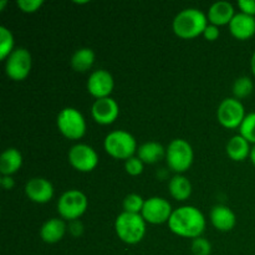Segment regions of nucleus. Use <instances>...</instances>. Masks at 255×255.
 Returning <instances> with one entry per match:
<instances>
[{
	"label": "nucleus",
	"instance_id": "1",
	"mask_svg": "<svg viewBox=\"0 0 255 255\" xmlns=\"http://www.w3.org/2000/svg\"><path fill=\"white\" fill-rule=\"evenodd\" d=\"M168 228L176 236L182 238L196 239L202 237L207 222L204 214L194 206H182L173 209L168 221Z\"/></svg>",
	"mask_w": 255,
	"mask_h": 255
},
{
	"label": "nucleus",
	"instance_id": "2",
	"mask_svg": "<svg viewBox=\"0 0 255 255\" xmlns=\"http://www.w3.org/2000/svg\"><path fill=\"white\" fill-rule=\"evenodd\" d=\"M208 24L207 14H204L202 10L197 7H187L174 16L172 27L177 36L189 40L203 35Z\"/></svg>",
	"mask_w": 255,
	"mask_h": 255
},
{
	"label": "nucleus",
	"instance_id": "3",
	"mask_svg": "<svg viewBox=\"0 0 255 255\" xmlns=\"http://www.w3.org/2000/svg\"><path fill=\"white\" fill-rule=\"evenodd\" d=\"M146 224L141 214L122 212L115 221V232L120 241L128 246H134L142 242L146 236Z\"/></svg>",
	"mask_w": 255,
	"mask_h": 255
},
{
	"label": "nucleus",
	"instance_id": "4",
	"mask_svg": "<svg viewBox=\"0 0 255 255\" xmlns=\"http://www.w3.org/2000/svg\"><path fill=\"white\" fill-rule=\"evenodd\" d=\"M104 148L112 158L127 161L137 153L138 146L133 134L125 129H115L105 137Z\"/></svg>",
	"mask_w": 255,
	"mask_h": 255
},
{
	"label": "nucleus",
	"instance_id": "5",
	"mask_svg": "<svg viewBox=\"0 0 255 255\" xmlns=\"http://www.w3.org/2000/svg\"><path fill=\"white\" fill-rule=\"evenodd\" d=\"M166 161L169 169L182 174L188 171L194 161V152L191 143L183 138H174L166 148Z\"/></svg>",
	"mask_w": 255,
	"mask_h": 255
},
{
	"label": "nucleus",
	"instance_id": "6",
	"mask_svg": "<svg viewBox=\"0 0 255 255\" xmlns=\"http://www.w3.org/2000/svg\"><path fill=\"white\" fill-rule=\"evenodd\" d=\"M56 126L62 136L72 141L82 138L87 129L84 115L75 107H65L59 112L56 117Z\"/></svg>",
	"mask_w": 255,
	"mask_h": 255
},
{
	"label": "nucleus",
	"instance_id": "7",
	"mask_svg": "<svg viewBox=\"0 0 255 255\" xmlns=\"http://www.w3.org/2000/svg\"><path fill=\"white\" fill-rule=\"evenodd\" d=\"M89 199L84 192L79 189H69L64 192L57 201V212L64 221H77L87 211Z\"/></svg>",
	"mask_w": 255,
	"mask_h": 255
},
{
	"label": "nucleus",
	"instance_id": "8",
	"mask_svg": "<svg viewBox=\"0 0 255 255\" xmlns=\"http://www.w3.org/2000/svg\"><path fill=\"white\" fill-rule=\"evenodd\" d=\"M32 57L25 47H16L5 60V74L12 81H24L30 75Z\"/></svg>",
	"mask_w": 255,
	"mask_h": 255
},
{
	"label": "nucleus",
	"instance_id": "9",
	"mask_svg": "<svg viewBox=\"0 0 255 255\" xmlns=\"http://www.w3.org/2000/svg\"><path fill=\"white\" fill-rule=\"evenodd\" d=\"M246 109L241 100L236 97L224 99L217 110V120L223 127L229 129L239 128L246 119Z\"/></svg>",
	"mask_w": 255,
	"mask_h": 255
},
{
	"label": "nucleus",
	"instance_id": "10",
	"mask_svg": "<svg viewBox=\"0 0 255 255\" xmlns=\"http://www.w3.org/2000/svg\"><path fill=\"white\" fill-rule=\"evenodd\" d=\"M69 162L76 171L82 173L92 172L99 164V154L94 147L86 143H77L70 148Z\"/></svg>",
	"mask_w": 255,
	"mask_h": 255
},
{
	"label": "nucleus",
	"instance_id": "11",
	"mask_svg": "<svg viewBox=\"0 0 255 255\" xmlns=\"http://www.w3.org/2000/svg\"><path fill=\"white\" fill-rule=\"evenodd\" d=\"M172 213H173V209H172L171 203L166 198L151 197L144 201L141 216L143 217L146 223L158 226V224L168 223Z\"/></svg>",
	"mask_w": 255,
	"mask_h": 255
},
{
	"label": "nucleus",
	"instance_id": "12",
	"mask_svg": "<svg viewBox=\"0 0 255 255\" xmlns=\"http://www.w3.org/2000/svg\"><path fill=\"white\" fill-rule=\"evenodd\" d=\"M86 87L89 94L96 100L111 97L115 87L114 76L107 70H95L89 76Z\"/></svg>",
	"mask_w": 255,
	"mask_h": 255
},
{
	"label": "nucleus",
	"instance_id": "13",
	"mask_svg": "<svg viewBox=\"0 0 255 255\" xmlns=\"http://www.w3.org/2000/svg\"><path fill=\"white\" fill-rule=\"evenodd\" d=\"M91 115L95 122L102 126L112 125L120 116V106L112 97L95 100L91 107Z\"/></svg>",
	"mask_w": 255,
	"mask_h": 255
},
{
	"label": "nucleus",
	"instance_id": "14",
	"mask_svg": "<svg viewBox=\"0 0 255 255\" xmlns=\"http://www.w3.org/2000/svg\"><path fill=\"white\" fill-rule=\"evenodd\" d=\"M55 189L51 182L44 177H34L25 184V194L31 202L45 204L54 197Z\"/></svg>",
	"mask_w": 255,
	"mask_h": 255
},
{
	"label": "nucleus",
	"instance_id": "15",
	"mask_svg": "<svg viewBox=\"0 0 255 255\" xmlns=\"http://www.w3.org/2000/svg\"><path fill=\"white\" fill-rule=\"evenodd\" d=\"M231 34L238 40H248L255 35V16L238 12L229 24Z\"/></svg>",
	"mask_w": 255,
	"mask_h": 255
},
{
	"label": "nucleus",
	"instance_id": "16",
	"mask_svg": "<svg viewBox=\"0 0 255 255\" xmlns=\"http://www.w3.org/2000/svg\"><path fill=\"white\" fill-rule=\"evenodd\" d=\"M236 15V10L232 2L221 0V1L213 2L207 12L209 24H213L216 26H223V25L231 24L232 19Z\"/></svg>",
	"mask_w": 255,
	"mask_h": 255
},
{
	"label": "nucleus",
	"instance_id": "17",
	"mask_svg": "<svg viewBox=\"0 0 255 255\" xmlns=\"http://www.w3.org/2000/svg\"><path fill=\"white\" fill-rule=\"evenodd\" d=\"M211 223L217 231L231 232L237 224V216L229 207L218 204L214 206L211 211Z\"/></svg>",
	"mask_w": 255,
	"mask_h": 255
},
{
	"label": "nucleus",
	"instance_id": "18",
	"mask_svg": "<svg viewBox=\"0 0 255 255\" xmlns=\"http://www.w3.org/2000/svg\"><path fill=\"white\" fill-rule=\"evenodd\" d=\"M67 226L62 218H50L40 229V238L47 244H56L66 234Z\"/></svg>",
	"mask_w": 255,
	"mask_h": 255
},
{
	"label": "nucleus",
	"instance_id": "19",
	"mask_svg": "<svg viewBox=\"0 0 255 255\" xmlns=\"http://www.w3.org/2000/svg\"><path fill=\"white\" fill-rule=\"evenodd\" d=\"M226 152L229 158L234 162H243L251 157L252 147L251 143L241 134H236L228 141Z\"/></svg>",
	"mask_w": 255,
	"mask_h": 255
},
{
	"label": "nucleus",
	"instance_id": "20",
	"mask_svg": "<svg viewBox=\"0 0 255 255\" xmlns=\"http://www.w3.org/2000/svg\"><path fill=\"white\" fill-rule=\"evenodd\" d=\"M22 166V154L19 149L9 147L0 156V173L1 176H12Z\"/></svg>",
	"mask_w": 255,
	"mask_h": 255
},
{
	"label": "nucleus",
	"instance_id": "21",
	"mask_svg": "<svg viewBox=\"0 0 255 255\" xmlns=\"http://www.w3.org/2000/svg\"><path fill=\"white\" fill-rule=\"evenodd\" d=\"M137 157L144 164H154L166 158V148L159 142H144L137 149Z\"/></svg>",
	"mask_w": 255,
	"mask_h": 255
},
{
	"label": "nucleus",
	"instance_id": "22",
	"mask_svg": "<svg viewBox=\"0 0 255 255\" xmlns=\"http://www.w3.org/2000/svg\"><path fill=\"white\" fill-rule=\"evenodd\" d=\"M168 191L172 198L178 202H184L191 197L192 183L183 174H176L169 179Z\"/></svg>",
	"mask_w": 255,
	"mask_h": 255
},
{
	"label": "nucleus",
	"instance_id": "23",
	"mask_svg": "<svg viewBox=\"0 0 255 255\" xmlns=\"http://www.w3.org/2000/svg\"><path fill=\"white\" fill-rule=\"evenodd\" d=\"M95 60H96V55H95L94 50L90 47H81L74 52L71 60H70V64L76 72H86L87 70L94 66Z\"/></svg>",
	"mask_w": 255,
	"mask_h": 255
},
{
	"label": "nucleus",
	"instance_id": "24",
	"mask_svg": "<svg viewBox=\"0 0 255 255\" xmlns=\"http://www.w3.org/2000/svg\"><path fill=\"white\" fill-rule=\"evenodd\" d=\"M15 40L12 32L6 26H0V59L6 60L15 50Z\"/></svg>",
	"mask_w": 255,
	"mask_h": 255
},
{
	"label": "nucleus",
	"instance_id": "25",
	"mask_svg": "<svg viewBox=\"0 0 255 255\" xmlns=\"http://www.w3.org/2000/svg\"><path fill=\"white\" fill-rule=\"evenodd\" d=\"M254 82L249 76H241L234 81L233 95L236 99L242 100L253 94Z\"/></svg>",
	"mask_w": 255,
	"mask_h": 255
},
{
	"label": "nucleus",
	"instance_id": "26",
	"mask_svg": "<svg viewBox=\"0 0 255 255\" xmlns=\"http://www.w3.org/2000/svg\"><path fill=\"white\" fill-rule=\"evenodd\" d=\"M144 201H146V199H143L137 193L127 194L124 198V202H122L124 212L132 214H141L144 206Z\"/></svg>",
	"mask_w": 255,
	"mask_h": 255
},
{
	"label": "nucleus",
	"instance_id": "27",
	"mask_svg": "<svg viewBox=\"0 0 255 255\" xmlns=\"http://www.w3.org/2000/svg\"><path fill=\"white\" fill-rule=\"evenodd\" d=\"M239 134L243 136L251 144H255V112L247 115L239 127Z\"/></svg>",
	"mask_w": 255,
	"mask_h": 255
},
{
	"label": "nucleus",
	"instance_id": "28",
	"mask_svg": "<svg viewBox=\"0 0 255 255\" xmlns=\"http://www.w3.org/2000/svg\"><path fill=\"white\" fill-rule=\"evenodd\" d=\"M191 251L193 255H211L212 253V244L208 239L199 237L192 241Z\"/></svg>",
	"mask_w": 255,
	"mask_h": 255
},
{
	"label": "nucleus",
	"instance_id": "29",
	"mask_svg": "<svg viewBox=\"0 0 255 255\" xmlns=\"http://www.w3.org/2000/svg\"><path fill=\"white\" fill-rule=\"evenodd\" d=\"M125 169H126V173L129 174L132 177H136L142 174L144 169V163L138 158L137 156L131 157L127 161H125Z\"/></svg>",
	"mask_w": 255,
	"mask_h": 255
},
{
	"label": "nucleus",
	"instance_id": "30",
	"mask_svg": "<svg viewBox=\"0 0 255 255\" xmlns=\"http://www.w3.org/2000/svg\"><path fill=\"white\" fill-rule=\"evenodd\" d=\"M42 4H44L42 0H17L16 1L17 7L26 14L36 12L42 6Z\"/></svg>",
	"mask_w": 255,
	"mask_h": 255
},
{
	"label": "nucleus",
	"instance_id": "31",
	"mask_svg": "<svg viewBox=\"0 0 255 255\" xmlns=\"http://www.w3.org/2000/svg\"><path fill=\"white\" fill-rule=\"evenodd\" d=\"M238 7L243 14L255 16V0H239Z\"/></svg>",
	"mask_w": 255,
	"mask_h": 255
},
{
	"label": "nucleus",
	"instance_id": "32",
	"mask_svg": "<svg viewBox=\"0 0 255 255\" xmlns=\"http://www.w3.org/2000/svg\"><path fill=\"white\" fill-rule=\"evenodd\" d=\"M204 39L208 40V41H216L219 36H221V31H219V26H216L213 24L207 25L206 30L203 32Z\"/></svg>",
	"mask_w": 255,
	"mask_h": 255
},
{
	"label": "nucleus",
	"instance_id": "33",
	"mask_svg": "<svg viewBox=\"0 0 255 255\" xmlns=\"http://www.w3.org/2000/svg\"><path fill=\"white\" fill-rule=\"evenodd\" d=\"M84 224H82V222L80 221V219L69 222V226H67V231H69L70 234H71L72 237H75V238L81 237L82 234H84Z\"/></svg>",
	"mask_w": 255,
	"mask_h": 255
},
{
	"label": "nucleus",
	"instance_id": "34",
	"mask_svg": "<svg viewBox=\"0 0 255 255\" xmlns=\"http://www.w3.org/2000/svg\"><path fill=\"white\" fill-rule=\"evenodd\" d=\"M0 184H1V187L4 189L10 191V189H12L15 187V181L11 176H1V178H0Z\"/></svg>",
	"mask_w": 255,
	"mask_h": 255
},
{
	"label": "nucleus",
	"instance_id": "35",
	"mask_svg": "<svg viewBox=\"0 0 255 255\" xmlns=\"http://www.w3.org/2000/svg\"><path fill=\"white\" fill-rule=\"evenodd\" d=\"M251 67H252V72H253V75L255 76V51L253 52V55H252V60H251Z\"/></svg>",
	"mask_w": 255,
	"mask_h": 255
},
{
	"label": "nucleus",
	"instance_id": "36",
	"mask_svg": "<svg viewBox=\"0 0 255 255\" xmlns=\"http://www.w3.org/2000/svg\"><path fill=\"white\" fill-rule=\"evenodd\" d=\"M249 158H251V161H252V163H253V166L255 167V144L253 147H252V152H251V157H249Z\"/></svg>",
	"mask_w": 255,
	"mask_h": 255
},
{
	"label": "nucleus",
	"instance_id": "37",
	"mask_svg": "<svg viewBox=\"0 0 255 255\" xmlns=\"http://www.w3.org/2000/svg\"><path fill=\"white\" fill-rule=\"evenodd\" d=\"M5 5H6V1H1V2H0V10H2V7H4Z\"/></svg>",
	"mask_w": 255,
	"mask_h": 255
},
{
	"label": "nucleus",
	"instance_id": "38",
	"mask_svg": "<svg viewBox=\"0 0 255 255\" xmlns=\"http://www.w3.org/2000/svg\"><path fill=\"white\" fill-rule=\"evenodd\" d=\"M75 2H76V4H87L89 1H75Z\"/></svg>",
	"mask_w": 255,
	"mask_h": 255
}]
</instances>
